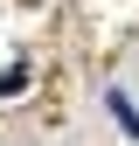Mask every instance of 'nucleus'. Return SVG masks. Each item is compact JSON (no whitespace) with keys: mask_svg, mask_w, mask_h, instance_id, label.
<instances>
[{"mask_svg":"<svg viewBox=\"0 0 139 146\" xmlns=\"http://www.w3.org/2000/svg\"><path fill=\"white\" fill-rule=\"evenodd\" d=\"M104 104H111V118H118V125H125V132H132V139H139V104L125 98V90H104Z\"/></svg>","mask_w":139,"mask_h":146,"instance_id":"obj_1","label":"nucleus"},{"mask_svg":"<svg viewBox=\"0 0 139 146\" xmlns=\"http://www.w3.org/2000/svg\"><path fill=\"white\" fill-rule=\"evenodd\" d=\"M21 90H28V63H7L0 70V98H21Z\"/></svg>","mask_w":139,"mask_h":146,"instance_id":"obj_2","label":"nucleus"}]
</instances>
